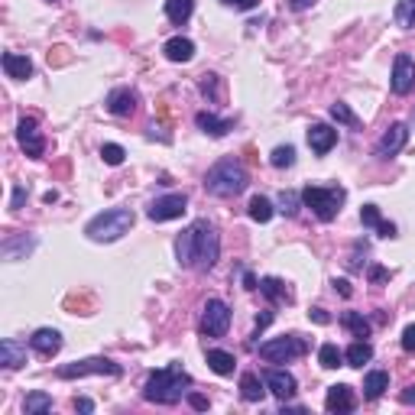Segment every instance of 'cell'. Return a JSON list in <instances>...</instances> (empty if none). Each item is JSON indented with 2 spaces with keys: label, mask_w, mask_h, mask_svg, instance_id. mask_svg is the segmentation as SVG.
<instances>
[{
  "label": "cell",
  "mask_w": 415,
  "mask_h": 415,
  "mask_svg": "<svg viewBox=\"0 0 415 415\" xmlns=\"http://www.w3.org/2000/svg\"><path fill=\"white\" fill-rule=\"evenodd\" d=\"M221 256V237L214 231V224H208L204 218L191 221L176 240V260L182 266H191V269H211Z\"/></svg>",
  "instance_id": "6da1fadb"
},
{
  "label": "cell",
  "mask_w": 415,
  "mask_h": 415,
  "mask_svg": "<svg viewBox=\"0 0 415 415\" xmlns=\"http://www.w3.org/2000/svg\"><path fill=\"white\" fill-rule=\"evenodd\" d=\"M185 386H191V376L182 370V364H169L166 370L149 373L143 396H146V402H156V406H176L182 396H189Z\"/></svg>",
  "instance_id": "7a4b0ae2"
},
{
  "label": "cell",
  "mask_w": 415,
  "mask_h": 415,
  "mask_svg": "<svg viewBox=\"0 0 415 415\" xmlns=\"http://www.w3.org/2000/svg\"><path fill=\"white\" fill-rule=\"evenodd\" d=\"M246 169H244V162L234 159V156H227V159L214 162L211 169H208V176H204V189L211 191V195L218 198H234L240 195V191L246 189Z\"/></svg>",
  "instance_id": "3957f363"
},
{
  "label": "cell",
  "mask_w": 415,
  "mask_h": 415,
  "mask_svg": "<svg viewBox=\"0 0 415 415\" xmlns=\"http://www.w3.org/2000/svg\"><path fill=\"white\" fill-rule=\"evenodd\" d=\"M134 211L130 208H107V211H101L98 218L88 221L85 234L94 240V244H114V240H120L124 234L134 227Z\"/></svg>",
  "instance_id": "277c9868"
},
{
  "label": "cell",
  "mask_w": 415,
  "mask_h": 415,
  "mask_svg": "<svg viewBox=\"0 0 415 415\" xmlns=\"http://www.w3.org/2000/svg\"><path fill=\"white\" fill-rule=\"evenodd\" d=\"M344 198H347V191L344 189H321V185H309V189L302 191V201H305V208H311L315 211V218L318 221H334L338 218V211H341V204H344Z\"/></svg>",
  "instance_id": "5b68a950"
},
{
  "label": "cell",
  "mask_w": 415,
  "mask_h": 415,
  "mask_svg": "<svg viewBox=\"0 0 415 415\" xmlns=\"http://www.w3.org/2000/svg\"><path fill=\"white\" fill-rule=\"evenodd\" d=\"M59 380H75V376H120V364L104 357H88V360H75V364L59 366Z\"/></svg>",
  "instance_id": "8992f818"
},
{
  "label": "cell",
  "mask_w": 415,
  "mask_h": 415,
  "mask_svg": "<svg viewBox=\"0 0 415 415\" xmlns=\"http://www.w3.org/2000/svg\"><path fill=\"white\" fill-rule=\"evenodd\" d=\"M305 351H309V344H305L302 338H296V334L273 338V341H266V344H260V357L269 360V364H289V360L302 357Z\"/></svg>",
  "instance_id": "52a82bcc"
},
{
  "label": "cell",
  "mask_w": 415,
  "mask_h": 415,
  "mask_svg": "<svg viewBox=\"0 0 415 415\" xmlns=\"http://www.w3.org/2000/svg\"><path fill=\"white\" fill-rule=\"evenodd\" d=\"M231 328V309L224 299H208L201 311V334L204 338H224Z\"/></svg>",
  "instance_id": "ba28073f"
},
{
  "label": "cell",
  "mask_w": 415,
  "mask_h": 415,
  "mask_svg": "<svg viewBox=\"0 0 415 415\" xmlns=\"http://www.w3.org/2000/svg\"><path fill=\"white\" fill-rule=\"evenodd\" d=\"M185 208H189V198L185 195H162V198H156L153 204L146 208V218L149 221H156V224H162V221H176V218H182L185 214Z\"/></svg>",
  "instance_id": "9c48e42d"
},
{
  "label": "cell",
  "mask_w": 415,
  "mask_h": 415,
  "mask_svg": "<svg viewBox=\"0 0 415 415\" xmlns=\"http://www.w3.org/2000/svg\"><path fill=\"white\" fill-rule=\"evenodd\" d=\"M389 88H393L399 98H406V94L415 91V62H412V56H406V52H399V56H396Z\"/></svg>",
  "instance_id": "30bf717a"
},
{
  "label": "cell",
  "mask_w": 415,
  "mask_h": 415,
  "mask_svg": "<svg viewBox=\"0 0 415 415\" xmlns=\"http://www.w3.org/2000/svg\"><path fill=\"white\" fill-rule=\"evenodd\" d=\"M16 140H20L23 153L33 156V159H39V156L46 153V140H43V134H39V124H36L33 117H23L20 124H16Z\"/></svg>",
  "instance_id": "8fae6325"
},
{
  "label": "cell",
  "mask_w": 415,
  "mask_h": 415,
  "mask_svg": "<svg viewBox=\"0 0 415 415\" xmlns=\"http://www.w3.org/2000/svg\"><path fill=\"white\" fill-rule=\"evenodd\" d=\"M263 383H266V389L279 402H286V399H292V396H296V376H292L289 370H266Z\"/></svg>",
  "instance_id": "7c38bea8"
},
{
  "label": "cell",
  "mask_w": 415,
  "mask_h": 415,
  "mask_svg": "<svg viewBox=\"0 0 415 415\" xmlns=\"http://www.w3.org/2000/svg\"><path fill=\"white\" fill-rule=\"evenodd\" d=\"M406 140H409V127L406 124H393V127L380 136V143H376V156H380V159H389V156H396L406 146Z\"/></svg>",
  "instance_id": "4fadbf2b"
},
{
  "label": "cell",
  "mask_w": 415,
  "mask_h": 415,
  "mask_svg": "<svg viewBox=\"0 0 415 415\" xmlns=\"http://www.w3.org/2000/svg\"><path fill=\"white\" fill-rule=\"evenodd\" d=\"M354 406H357V399H354V389L344 386V383H334V386H328V396H324V409L328 412H354Z\"/></svg>",
  "instance_id": "5bb4252c"
},
{
  "label": "cell",
  "mask_w": 415,
  "mask_h": 415,
  "mask_svg": "<svg viewBox=\"0 0 415 415\" xmlns=\"http://www.w3.org/2000/svg\"><path fill=\"white\" fill-rule=\"evenodd\" d=\"M29 347H33L36 354H43V357H52V354L62 351V334H59L56 328H39V331H33Z\"/></svg>",
  "instance_id": "9a60e30c"
},
{
  "label": "cell",
  "mask_w": 415,
  "mask_h": 415,
  "mask_svg": "<svg viewBox=\"0 0 415 415\" xmlns=\"http://www.w3.org/2000/svg\"><path fill=\"white\" fill-rule=\"evenodd\" d=\"M107 111H111L114 117H130V114L136 111V91H130V88L111 91L107 94Z\"/></svg>",
  "instance_id": "2e32d148"
},
{
  "label": "cell",
  "mask_w": 415,
  "mask_h": 415,
  "mask_svg": "<svg viewBox=\"0 0 415 415\" xmlns=\"http://www.w3.org/2000/svg\"><path fill=\"white\" fill-rule=\"evenodd\" d=\"M334 143H338V130H331L328 124H311V127H309V146L315 149L318 156L331 153Z\"/></svg>",
  "instance_id": "e0dca14e"
},
{
  "label": "cell",
  "mask_w": 415,
  "mask_h": 415,
  "mask_svg": "<svg viewBox=\"0 0 415 415\" xmlns=\"http://www.w3.org/2000/svg\"><path fill=\"white\" fill-rule=\"evenodd\" d=\"M0 364L7 366V370H20L26 364V347L14 338H4L0 341Z\"/></svg>",
  "instance_id": "ac0fdd59"
},
{
  "label": "cell",
  "mask_w": 415,
  "mask_h": 415,
  "mask_svg": "<svg viewBox=\"0 0 415 415\" xmlns=\"http://www.w3.org/2000/svg\"><path fill=\"white\" fill-rule=\"evenodd\" d=\"M4 71H7V78H16V81H26L29 75H33V62H29L26 56H20V52H4Z\"/></svg>",
  "instance_id": "d6986e66"
},
{
  "label": "cell",
  "mask_w": 415,
  "mask_h": 415,
  "mask_svg": "<svg viewBox=\"0 0 415 415\" xmlns=\"http://www.w3.org/2000/svg\"><path fill=\"white\" fill-rule=\"evenodd\" d=\"M162 52H166L169 62H191V59H195V43L185 39V36H172L169 43L162 46Z\"/></svg>",
  "instance_id": "ffe728a7"
},
{
  "label": "cell",
  "mask_w": 415,
  "mask_h": 415,
  "mask_svg": "<svg viewBox=\"0 0 415 415\" xmlns=\"http://www.w3.org/2000/svg\"><path fill=\"white\" fill-rule=\"evenodd\" d=\"M36 246L33 237H26V234H10L7 240H4V256L7 260H26V254Z\"/></svg>",
  "instance_id": "44dd1931"
},
{
  "label": "cell",
  "mask_w": 415,
  "mask_h": 415,
  "mask_svg": "<svg viewBox=\"0 0 415 415\" xmlns=\"http://www.w3.org/2000/svg\"><path fill=\"white\" fill-rule=\"evenodd\" d=\"M389 389V373L386 370H370L364 376V396L366 399H380Z\"/></svg>",
  "instance_id": "7402d4cb"
},
{
  "label": "cell",
  "mask_w": 415,
  "mask_h": 415,
  "mask_svg": "<svg viewBox=\"0 0 415 415\" xmlns=\"http://www.w3.org/2000/svg\"><path fill=\"white\" fill-rule=\"evenodd\" d=\"M260 292H263V296H266L273 305H279V302H292V292H289L286 282L276 279V276H266V279H260Z\"/></svg>",
  "instance_id": "603a6c76"
},
{
  "label": "cell",
  "mask_w": 415,
  "mask_h": 415,
  "mask_svg": "<svg viewBox=\"0 0 415 415\" xmlns=\"http://www.w3.org/2000/svg\"><path fill=\"white\" fill-rule=\"evenodd\" d=\"M195 124L204 130V134H211V136H224L227 130L234 127L231 120H221V117H214V114H208V111H201V114H195Z\"/></svg>",
  "instance_id": "cb8c5ba5"
},
{
  "label": "cell",
  "mask_w": 415,
  "mask_h": 415,
  "mask_svg": "<svg viewBox=\"0 0 415 415\" xmlns=\"http://www.w3.org/2000/svg\"><path fill=\"white\" fill-rule=\"evenodd\" d=\"M263 393H266V383H260L256 373H244V376H240V396H244L246 402H260Z\"/></svg>",
  "instance_id": "d4e9b609"
},
{
  "label": "cell",
  "mask_w": 415,
  "mask_h": 415,
  "mask_svg": "<svg viewBox=\"0 0 415 415\" xmlns=\"http://www.w3.org/2000/svg\"><path fill=\"white\" fill-rule=\"evenodd\" d=\"M341 324L351 331L354 338H360V341L370 338V321H366L360 311H344V315H341Z\"/></svg>",
  "instance_id": "484cf974"
},
{
  "label": "cell",
  "mask_w": 415,
  "mask_h": 415,
  "mask_svg": "<svg viewBox=\"0 0 415 415\" xmlns=\"http://www.w3.org/2000/svg\"><path fill=\"white\" fill-rule=\"evenodd\" d=\"M208 366H211L218 376H231L234 366H237V360H234V354H227V351H208Z\"/></svg>",
  "instance_id": "4316f807"
},
{
  "label": "cell",
  "mask_w": 415,
  "mask_h": 415,
  "mask_svg": "<svg viewBox=\"0 0 415 415\" xmlns=\"http://www.w3.org/2000/svg\"><path fill=\"white\" fill-rule=\"evenodd\" d=\"M344 360H347V366H364V364H370V360H373V347L366 344V341H354V344L347 347Z\"/></svg>",
  "instance_id": "83f0119b"
},
{
  "label": "cell",
  "mask_w": 415,
  "mask_h": 415,
  "mask_svg": "<svg viewBox=\"0 0 415 415\" xmlns=\"http://www.w3.org/2000/svg\"><path fill=\"white\" fill-rule=\"evenodd\" d=\"M195 10V0H166V16L172 23H185Z\"/></svg>",
  "instance_id": "f1b7e54d"
},
{
  "label": "cell",
  "mask_w": 415,
  "mask_h": 415,
  "mask_svg": "<svg viewBox=\"0 0 415 415\" xmlns=\"http://www.w3.org/2000/svg\"><path fill=\"white\" fill-rule=\"evenodd\" d=\"M273 214H276V208H273V201H269V198H263V195L250 198V218H254L256 224H266Z\"/></svg>",
  "instance_id": "f546056e"
},
{
  "label": "cell",
  "mask_w": 415,
  "mask_h": 415,
  "mask_svg": "<svg viewBox=\"0 0 415 415\" xmlns=\"http://www.w3.org/2000/svg\"><path fill=\"white\" fill-rule=\"evenodd\" d=\"M49 409H52V396L46 393H29L23 399V412L26 415H39V412H49Z\"/></svg>",
  "instance_id": "4dcf8cb0"
},
{
  "label": "cell",
  "mask_w": 415,
  "mask_h": 415,
  "mask_svg": "<svg viewBox=\"0 0 415 415\" xmlns=\"http://www.w3.org/2000/svg\"><path fill=\"white\" fill-rule=\"evenodd\" d=\"M318 364H321L324 370L344 366V354L338 351V344H321V351H318Z\"/></svg>",
  "instance_id": "1f68e13d"
},
{
  "label": "cell",
  "mask_w": 415,
  "mask_h": 415,
  "mask_svg": "<svg viewBox=\"0 0 415 415\" xmlns=\"http://www.w3.org/2000/svg\"><path fill=\"white\" fill-rule=\"evenodd\" d=\"M331 117L338 120V124H344V127H351V130H357V127H360L357 114H354L351 107L344 104V101H338V104H331Z\"/></svg>",
  "instance_id": "d6a6232c"
},
{
  "label": "cell",
  "mask_w": 415,
  "mask_h": 415,
  "mask_svg": "<svg viewBox=\"0 0 415 415\" xmlns=\"http://www.w3.org/2000/svg\"><path fill=\"white\" fill-rule=\"evenodd\" d=\"M396 23H399L402 29L415 26V0H399V4H396Z\"/></svg>",
  "instance_id": "836d02e7"
},
{
  "label": "cell",
  "mask_w": 415,
  "mask_h": 415,
  "mask_svg": "<svg viewBox=\"0 0 415 415\" xmlns=\"http://www.w3.org/2000/svg\"><path fill=\"white\" fill-rule=\"evenodd\" d=\"M299 201H302V195H296V191H279V198H276V204H279V211L286 218H296L299 214Z\"/></svg>",
  "instance_id": "e575fe53"
},
{
  "label": "cell",
  "mask_w": 415,
  "mask_h": 415,
  "mask_svg": "<svg viewBox=\"0 0 415 415\" xmlns=\"http://www.w3.org/2000/svg\"><path fill=\"white\" fill-rule=\"evenodd\" d=\"M269 162H273L276 169H289V166L296 162V146H276L273 156H269Z\"/></svg>",
  "instance_id": "d590c367"
},
{
  "label": "cell",
  "mask_w": 415,
  "mask_h": 415,
  "mask_svg": "<svg viewBox=\"0 0 415 415\" xmlns=\"http://www.w3.org/2000/svg\"><path fill=\"white\" fill-rule=\"evenodd\" d=\"M101 156H104L107 166H124V159H127V149L117 146V143H104V146H101Z\"/></svg>",
  "instance_id": "8d00e7d4"
},
{
  "label": "cell",
  "mask_w": 415,
  "mask_h": 415,
  "mask_svg": "<svg viewBox=\"0 0 415 415\" xmlns=\"http://www.w3.org/2000/svg\"><path fill=\"white\" fill-rule=\"evenodd\" d=\"M218 85H221V78H218V75H201V94H204L208 101H218V98H221Z\"/></svg>",
  "instance_id": "74e56055"
},
{
  "label": "cell",
  "mask_w": 415,
  "mask_h": 415,
  "mask_svg": "<svg viewBox=\"0 0 415 415\" xmlns=\"http://www.w3.org/2000/svg\"><path fill=\"white\" fill-rule=\"evenodd\" d=\"M360 224H364V227H376V231H380L383 218H380V211H376V204H364V211H360Z\"/></svg>",
  "instance_id": "f35d334b"
},
{
  "label": "cell",
  "mask_w": 415,
  "mask_h": 415,
  "mask_svg": "<svg viewBox=\"0 0 415 415\" xmlns=\"http://www.w3.org/2000/svg\"><path fill=\"white\" fill-rule=\"evenodd\" d=\"M402 351L415 354V324H409V328L402 331Z\"/></svg>",
  "instance_id": "ab89813d"
},
{
  "label": "cell",
  "mask_w": 415,
  "mask_h": 415,
  "mask_svg": "<svg viewBox=\"0 0 415 415\" xmlns=\"http://www.w3.org/2000/svg\"><path fill=\"white\" fill-rule=\"evenodd\" d=\"M189 402H191V409H198V412L208 409V396H201V393H189Z\"/></svg>",
  "instance_id": "60d3db41"
},
{
  "label": "cell",
  "mask_w": 415,
  "mask_h": 415,
  "mask_svg": "<svg viewBox=\"0 0 415 415\" xmlns=\"http://www.w3.org/2000/svg\"><path fill=\"white\" fill-rule=\"evenodd\" d=\"M227 7H234V10H254L260 0H224Z\"/></svg>",
  "instance_id": "b9f144b4"
},
{
  "label": "cell",
  "mask_w": 415,
  "mask_h": 415,
  "mask_svg": "<svg viewBox=\"0 0 415 415\" xmlns=\"http://www.w3.org/2000/svg\"><path fill=\"white\" fill-rule=\"evenodd\" d=\"M23 198H26V185H16L14 201H10V208H14V211H20V208H23Z\"/></svg>",
  "instance_id": "7bdbcfd3"
},
{
  "label": "cell",
  "mask_w": 415,
  "mask_h": 415,
  "mask_svg": "<svg viewBox=\"0 0 415 415\" xmlns=\"http://www.w3.org/2000/svg\"><path fill=\"white\" fill-rule=\"evenodd\" d=\"M389 279V269L383 266H370V282H386Z\"/></svg>",
  "instance_id": "ee69618b"
},
{
  "label": "cell",
  "mask_w": 415,
  "mask_h": 415,
  "mask_svg": "<svg viewBox=\"0 0 415 415\" xmlns=\"http://www.w3.org/2000/svg\"><path fill=\"white\" fill-rule=\"evenodd\" d=\"M309 318H311V321H318V324H328V321H331V315H328L324 309H311Z\"/></svg>",
  "instance_id": "f6af8a7d"
},
{
  "label": "cell",
  "mask_w": 415,
  "mask_h": 415,
  "mask_svg": "<svg viewBox=\"0 0 415 415\" xmlns=\"http://www.w3.org/2000/svg\"><path fill=\"white\" fill-rule=\"evenodd\" d=\"M269 321H273V315H269V311H266V315H260V318H256V331H254V338H260V331L266 328Z\"/></svg>",
  "instance_id": "bcb514c9"
},
{
  "label": "cell",
  "mask_w": 415,
  "mask_h": 415,
  "mask_svg": "<svg viewBox=\"0 0 415 415\" xmlns=\"http://www.w3.org/2000/svg\"><path fill=\"white\" fill-rule=\"evenodd\" d=\"M402 402H406V406H415V386H406L402 389V396H399Z\"/></svg>",
  "instance_id": "7dc6e473"
},
{
  "label": "cell",
  "mask_w": 415,
  "mask_h": 415,
  "mask_svg": "<svg viewBox=\"0 0 415 415\" xmlns=\"http://www.w3.org/2000/svg\"><path fill=\"white\" fill-rule=\"evenodd\" d=\"M334 289H338V292H341V296H351V282H347V279H334Z\"/></svg>",
  "instance_id": "c3c4849f"
},
{
  "label": "cell",
  "mask_w": 415,
  "mask_h": 415,
  "mask_svg": "<svg viewBox=\"0 0 415 415\" xmlns=\"http://www.w3.org/2000/svg\"><path fill=\"white\" fill-rule=\"evenodd\" d=\"M75 409L78 412H94V402L91 399H75Z\"/></svg>",
  "instance_id": "681fc988"
},
{
  "label": "cell",
  "mask_w": 415,
  "mask_h": 415,
  "mask_svg": "<svg viewBox=\"0 0 415 415\" xmlns=\"http://www.w3.org/2000/svg\"><path fill=\"white\" fill-rule=\"evenodd\" d=\"M380 237H396V224L383 221V224H380Z\"/></svg>",
  "instance_id": "f907efd6"
},
{
  "label": "cell",
  "mask_w": 415,
  "mask_h": 415,
  "mask_svg": "<svg viewBox=\"0 0 415 415\" xmlns=\"http://www.w3.org/2000/svg\"><path fill=\"white\" fill-rule=\"evenodd\" d=\"M244 286L254 292V289H260V282H256V276L254 273H244Z\"/></svg>",
  "instance_id": "816d5d0a"
},
{
  "label": "cell",
  "mask_w": 415,
  "mask_h": 415,
  "mask_svg": "<svg viewBox=\"0 0 415 415\" xmlns=\"http://www.w3.org/2000/svg\"><path fill=\"white\" fill-rule=\"evenodd\" d=\"M309 4H311V0H289V7H292V10H305Z\"/></svg>",
  "instance_id": "f5cc1de1"
},
{
  "label": "cell",
  "mask_w": 415,
  "mask_h": 415,
  "mask_svg": "<svg viewBox=\"0 0 415 415\" xmlns=\"http://www.w3.org/2000/svg\"><path fill=\"white\" fill-rule=\"evenodd\" d=\"M43 201H46V204H52V201H59V195H56V191H46Z\"/></svg>",
  "instance_id": "db71d44e"
},
{
  "label": "cell",
  "mask_w": 415,
  "mask_h": 415,
  "mask_svg": "<svg viewBox=\"0 0 415 415\" xmlns=\"http://www.w3.org/2000/svg\"><path fill=\"white\" fill-rule=\"evenodd\" d=\"M52 4H56V0H52Z\"/></svg>",
  "instance_id": "11a10c76"
}]
</instances>
